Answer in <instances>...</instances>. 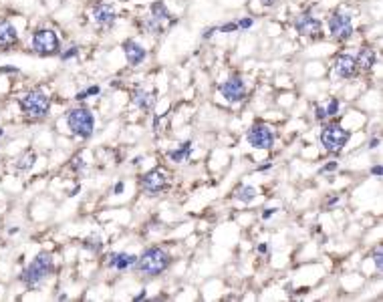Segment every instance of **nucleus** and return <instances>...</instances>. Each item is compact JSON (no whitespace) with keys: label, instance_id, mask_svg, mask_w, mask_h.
I'll use <instances>...</instances> for the list:
<instances>
[{"label":"nucleus","instance_id":"obj_20","mask_svg":"<svg viewBox=\"0 0 383 302\" xmlns=\"http://www.w3.org/2000/svg\"><path fill=\"white\" fill-rule=\"evenodd\" d=\"M149 14H151L153 20H158V22H162V24L172 20V14H170L168 6L164 4V0H158V2H153V4L149 6ZM172 22H174V20H172Z\"/></svg>","mask_w":383,"mask_h":302},{"label":"nucleus","instance_id":"obj_3","mask_svg":"<svg viewBox=\"0 0 383 302\" xmlns=\"http://www.w3.org/2000/svg\"><path fill=\"white\" fill-rule=\"evenodd\" d=\"M19 107L25 113V117L33 121H41L51 111V97L43 89H31L19 99Z\"/></svg>","mask_w":383,"mask_h":302},{"label":"nucleus","instance_id":"obj_42","mask_svg":"<svg viewBox=\"0 0 383 302\" xmlns=\"http://www.w3.org/2000/svg\"><path fill=\"white\" fill-rule=\"evenodd\" d=\"M339 200H341V198H339V196H335V198H331V200H327V206L331 208V206H335V204H337Z\"/></svg>","mask_w":383,"mask_h":302},{"label":"nucleus","instance_id":"obj_26","mask_svg":"<svg viewBox=\"0 0 383 302\" xmlns=\"http://www.w3.org/2000/svg\"><path fill=\"white\" fill-rule=\"evenodd\" d=\"M240 28H238V22L236 20H230V22H224V24H220L218 26V32H238Z\"/></svg>","mask_w":383,"mask_h":302},{"label":"nucleus","instance_id":"obj_17","mask_svg":"<svg viewBox=\"0 0 383 302\" xmlns=\"http://www.w3.org/2000/svg\"><path fill=\"white\" fill-rule=\"evenodd\" d=\"M156 95H153L151 91H147V89H133V93H131V103L137 107V109H141V111H145V113H149V111H153V107H156Z\"/></svg>","mask_w":383,"mask_h":302},{"label":"nucleus","instance_id":"obj_43","mask_svg":"<svg viewBox=\"0 0 383 302\" xmlns=\"http://www.w3.org/2000/svg\"><path fill=\"white\" fill-rule=\"evenodd\" d=\"M143 296H145V292H139V294H137V296H135V298H133V300H141V298H143Z\"/></svg>","mask_w":383,"mask_h":302},{"label":"nucleus","instance_id":"obj_41","mask_svg":"<svg viewBox=\"0 0 383 302\" xmlns=\"http://www.w3.org/2000/svg\"><path fill=\"white\" fill-rule=\"evenodd\" d=\"M274 212H276V210H274V208H268V210H266V212H264V214H262V218H264V220H268V218H270V216H272V214H274Z\"/></svg>","mask_w":383,"mask_h":302},{"label":"nucleus","instance_id":"obj_29","mask_svg":"<svg viewBox=\"0 0 383 302\" xmlns=\"http://www.w3.org/2000/svg\"><path fill=\"white\" fill-rule=\"evenodd\" d=\"M236 22H238V28H240V30H248V28H252V24H254V20H252L250 16H246V18H238Z\"/></svg>","mask_w":383,"mask_h":302},{"label":"nucleus","instance_id":"obj_44","mask_svg":"<svg viewBox=\"0 0 383 302\" xmlns=\"http://www.w3.org/2000/svg\"><path fill=\"white\" fill-rule=\"evenodd\" d=\"M5 133H7V131H5V127H0V137H5Z\"/></svg>","mask_w":383,"mask_h":302},{"label":"nucleus","instance_id":"obj_6","mask_svg":"<svg viewBox=\"0 0 383 302\" xmlns=\"http://www.w3.org/2000/svg\"><path fill=\"white\" fill-rule=\"evenodd\" d=\"M31 48L39 56H55L61 52V38L53 28H39L31 34Z\"/></svg>","mask_w":383,"mask_h":302},{"label":"nucleus","instance_id":"obj_14","mask_svg":"<svg viewBox=\"0 0 383 302\" xmlns=\"http://www.w3.org/2000/svg\"><path fill=\"white\" fill-rule=\"evenodd\" d=\"M333 68H335V74H337L339 79H353L355 74H357V70H359L357 62H355V56L347 54V52H343V54H339L335 58Z\"/></svg>","mask_w":383,"mask_h":302},{"label":"nucleus","instance_id":"obj_32","mask_svg":"<svg viewBox=\"0 0 383 302\" xmlns=\"http://www.w3.org/2000/svg\"><path fill=\"white\" fill-rule=\"evenodd\" d=\"M260 4L266 6V8H274V6L280 4V0H260Z\"/></svg>","mask_w":383,"mask_h":302},{"label":"nucleus","instance_id":"obj_8","mask_svg":"<svg viewBox=\"0 0 383 302\" xmlns=\"http://www.w3.org/2000/svg\"><path fill=\"white\" fill-rule=\"evenodd\" d=\"M218 91H220V95H222L228 103H240V101H244V97H246V93H248L246 83H244L242 77H228L226 81L220 83Z\"/></svg>","mask_w":383,"mask_h":302},{"label":"nucleus","instance_id":"obj_13","mask_svg":"<svg viewBox=\"0 0 383 302\" xmlns=\"http://www.w3.org/2000/svg\"><path fill=\"white\" fill-rule=\"evenodd\" d=\"M19 40H21V32L15 26V22L9 20V18L0 20V48H3V50H11L13 46L19 44Z\"/></svg>","mask_w":383,"mask_h":302},{"label":"nucleus","instance_id":"obj_9","mask_svg":"<svg viewBox=\"0 0 383 302\" xmlns=\"http://www.w3.org/2000/svg\"><path fill=\"white\" fill-rule=\"evenodd\" d=\"M292 24H294L296 32L300 36H304V38H321L323 36V22L317 16L309 14V12L298 14Z\"/></svg>","mask_w":383,"mask_h":302},{"label":"nucleus","instance_id":"obj_5","mask_svg":"<svg viewBox=\"0 0 383 302\" xmlns=\"http://www.w3.org/2000/svg\"><path fill=\"white\" fill-rule=\"evenodd\" d=\"M351 139V133L341 127L339 123H327L323 125L321 133H319V141H321V147L327 151V154H341L345 149V145L349 143Z\"/></svg>","mask_w":383,"mask_h":302},{"label":"nucleus","instance_id":"obj_22","mask_svg":"<svg viewBox=\"0 0 383 302\" xmlns=\"http://www.w3.org/2000/svg\"><path fill=\"white\" fill-rule=\"evenodd\" d=\"M236 200L242 204H250L252 200H256V190L252 186H242L236 190Z\"/></svg>","mask_w":383,"mask_h":302},{"label":"nucleus","instance_id":"obj_12","mask_svg":"<svg viewBox=\"0 0 383 302\" xmlns=\"http://www.w3.org/2000/svg\"><path fill=\"white\" fill-rule=\"evenodd\" d=\"M91 16H93V22L99 26V28H111L117 20V14H115V8L111 4H105V2H99L93 6L91 10Z\"/></svg>","mask_w":383,"mask_h":302},{"label":"nucleus","instance_id":"obj_31","mask_svg":"<svg viewBox=\"0 0 383 302\" xmlns=\"http://www.w3.org/2000/svg\"><path fill=\"white\" fill-rule=\"evenodd\" d=\"M315 117H317V121H325V119H327V111H325L323 105H317V109H315Z\"/></svg>","mask_w":383,"mask_h":302},{"label":"nucleus","instance_id":"obj_40","mask_svg":"<svg viewBox=\"0 0 383 302\" xmlns=\"http://www.w3.org/2000/svg\"><path fill=\"white\" fill-rule=\"evenodd\" d=\"M377 147H379V137H375V139L369 141V149H377Z\"/></svg>","mask_w":383,"mask_h":302},{"label":"nucleus","instance_id":"obj_23","mask_svg":"<svg viewBox=\"0 0 383 302\" xmlns=\"http://www.w3.org/2000/svg\"><path fill=\"white\" fill-rule=\"evenodd\" d=\"M83 248H85V250H91V252H99V250L103 248L101 236H97V234H93V236H87V238L83 240Z\"/></svg>","mask_w":383,"mask_h":302},{"label":"nucleus","instance_id":"obj_18","mask_svg":"<svg viewBox=\"0 0 383 302\" xmlns=\"http://www.w3.org/2000/svg\"><path fill=\"white\" fill-rule=\"evenodd\" d=\"M355 62H357V68H361V70H371V68L375 66V62H377V52H375L371 46H363V48L357 52Z\"/></svg>","mask_w":383,"mask_h":302},{"label":"nucleus","instance_id":"obj_33","mask_svg":"<svg viewBox=\"0 0 383 302\" xmlns=\"http://www.w3.org/2000/svg\"><path fill=\"white\" fill-rule=\"evenodd\" d=\"M85 91H87L89 97H93V95H99V93H101V87H99V85H91V87L85 89Z\"/></svg>","mask_w":383,"mask_h":302},{"label":"nucleus","instance_id":"obj_10","mask_svg":"<svg viewBox=\"0 0 383 302\" xmlns=\"http://www.w3.org/2000/svg\"><path fill=\"white\" fill-rule=\"evenodd\" d=\"M246 139L254 149H270L274 145V133L266 123H254L248 129Z\"/></svg>","mask_w":383,"mask_h":302},{"label":"nucleus","instance_id":"obj_35","mask_svg":"<svg viewBox=\"0 0 383 302\" xmlns=\"http://www.w3.org/2000/svg\"><path fill=\"white\" fill-rule=\"evenodd\" d=\"M87 97H89V95H87V91H79V93L75 95V99H77V101H85Z\"/></svg>","mask_w":383,"mask_h":302},{"label":"nucleus","instance_id":"obj_19","mask_svg":"<svg viewBox=\"0 0 383 302\" xmlns=\"http://www.w3.org/2000/svg\"><path fill=\"white\" fill-rule=\"evenodd\" d=\"M35 164H37V151L27 149V151H23V154L17 158L15 168H17V172H31L35 168Z\"/></svg>","mask_w":383,"mask_h":302},{"label":"nucleus","instance_id":"obj_25","mask_svg":"<svg viewBox=\"0 0 383 302\" xmlns=\"http://www.w3.org/2000/svg\"><path fill=\"white\" fill-rule=\"evenodd\" d=\"M373 262H375L377 272H381V270H383V254H381V244H377V246H375V250H373Z\"/></svg>","mask_w":383,"mask_h":302},{"label":"nucleus","instance_id":"obj_27","mask_svg":"<svg viewBox=\"0 0 383 302\" xmlns=\"http://www.w3.org/2000/svg\"><path fill=\"white\" fill-rule=\"evenodd\" d=\"M339 99H331L327 105H325V111H327V117H335L339 113Z\"/></svg>","mask_w":383,"mask_h":302},{"label":"nucleus","instance_id":"obj_30","mask_svg":"<svg viewBox=\"0 0 383 302\" xmlns=\"http://www.w3.org/2000/svg\"><path fill=\"white\" fill-rule=\"evenodd\" d=\"M216 32H218V26H208V28H204V32H202V38H204V40H210Z\"/></svg>","mask_w":383,"mask_h":302},{"label":"nucleus","instance_id":"obj_37","mask_svg":"<svg viewBox=\"0 0 383 302\" xmlns=\"http://www.w3.org/2000/svg\"><path fill=\"white\" fill-rule=\"evenodd\" d=\"M123 190H125V184H123V182H119V184L113 188V194H123Z\"/></svg>","mask_w":383,"mask_h":302},{"label":"nucleus","instance_id":"obj_24","mask_svg":"<svg viewBox=\"0 0 383 302\" xmlns=\"http://www.w3.org/2000/svg\"><path fill=\"white\" fill-rule=\"evenodd\" d=\"M79 54V46L77 44H73V46H69V48H61V52H59V56H61V60H69V58H73V56H77Z\"/></svg>","mask_w":383,"mask_h":302},{"label":"nucleus","instance_id":"obj_4","mask_svg":"<svg viewBox=\"0 0 383 302\" xmlns=\"http://www.w3.org/2000/svg\"><path fill=\"white\" fill-rule=\"evenodd\" d=\"M67 127L71 129V133L79 139H89L95 133V117L91 113V109L87 107H75L67 113Z\"/></svg>","mask_w":383,"mask_h":302},{"label":"nucleus","instance_id":"obj_39","mask_svg":"<svg viewBox=\"0 0 383 302\" xmlns=\"http://www.w3.org/2000/svg\"><path fill=\"white\" fill-rule=\"evenodd\" d=\"M256 252H258V254H266V252H268V246H266V244H258V246H256Z\"/></svg>","mask_w":383,"mask_h":302},{"label":"nucleus","instance_id":"obj_15","mask_svg":"<svg viewBox=\"0 0 383 302\" xmlns=\"http://www.w3.org/2000/svg\"><path fill=\"white\" fill-rule=\"evenodd\" d=\"M135 262H137V256H133L129 252H113L107 256V266L117 272H125L129 268H133Z\"/></svg>","mask_w":383,"mask_h":302},{"label":"nucleus","instance_id":"obj_7","mask_svg":"<svg viewBox=\"0 0 383 302\" xmlns=\"http://www.w3.org/2000/svg\"><path fill=\"white\" fill-rule=\"evenodd\" d=\"M327 28L335 40H347L353 36V16L347 12H335L329 16Z\"/></svg>","mask_w":383,"mask_h":302},{"label":"nucleus","instance_id":"obj_36","mask_svg":"<svg viewBox=\"0 0 383 302\" xmlns=\"http://www.w3.org/2000/svg\"><path fill=\"white\" fill-rule=\"evenodd\" d=\"M333 170H337V162H331V164H327L321 172H333Z\"/></svg>","mask_w":383,"mask_h":302},{"label":"nucleus","instance_id":"obj_16","mask_svg":"<svg viewBox=\"0 0 383 302\" xmlns=\"http://www.w3.org/2000/svg\"><path fill=\"white\" fill-rule=\"evenodd\" d=\"M123 54H125V58H127V62L131 64V66H137V64H141L143 60H145V56H147V50L137 42V40H125L123 42Z\"/></svg>","mask_w":383,"mask_h":302},{"label":"nucleus","instance_id":"obj_21","mask_svg":"<svg viewBox=\"0 0 383 302\" xmlns=\"http://www.w3.org/2000/svg\"><path fill=\"white\" fill-rule=\"evenodd\" d=\"M190 154H192V141H184L180 147L168 151V158L172 162H176V164H182V162H186L190 158Z\"/></svg>","mask_w":383,"mask_h":302},{"label":"nucleus","instance_id":"obj_1","mask_svg":"<svg viewBox=\"0 0 383 302\" xmlns=\"http://www.w3.org/2000/svg\"><path fill=\"white\" fill-rule=\"evenodd\" d=\"M172 264V256L164 250V248H158V246H151L147 248L141 256H137V262H135V270L141 274V276H147V278H156L160 274H164Z\"/></svg>","mask_w":383,"mask_h":302},{"label":"nucleus","instance_id":"obj_2","mask_svg":"<svg viewBox=\"0 0 383 302\" xmlns=\"http://www.w3.org/2000/svg\"><path fill=\"white\" fill-rule=\"evenodd\" d=\"M53 270H55V262H53V256L49 254V252H41L23 272H21V282L29 288V290H37V288H41L45 282H47V278L53 274Z\"/></svg>","mask_w":383,"mask_h":302},{"label":"nucleus","instance_id":"obj_28","mask_svg":"<svg viewBox=\"0 0 383 302\" xmlns=\"http://www.w3.org/2000/svg\"><path fill=\"white\" fill-rule=\"evenodd\" d=\"M71 168H73L75 172H83V170L87 168V164L83 162V158H81V156H77V158H73V162H71Z\"/></svg>","mask_w":383,"mask_h":302},{"label":"nucleus","instance_id":"obj_34","mask_svg":"<svg viewBox=\"0 0 383 302\" xmlns=\"http://www.w3.org/2000/svg\"><path fill=\"white\" fill-rule=\"evenodd\" d=\"M371 174H373L375 178H381V164H375V166L371 168Z\"/></svg>","mask_w":383,"mask_h":302},{"label":"nucleus","instance_id":"obj_38","mask_svg":"<svg viewBox=\"0 0 383 302\" xmlns=\"http://www.w3.org/2000/svg\"><path fill=\"white\" fill-rule=\"evenodd\" d=\"M0 72H19L17 66H0Z\"/></svg>","mask_w":383,"mask_h":302},{"label":"nucleus","instance_id":"obj_11","mask_svg":"<svg viewBox=\"0 0 383 302\" xmlns=\"http://www.w3.org/2000/svg\"><path fill=\"white\" fill-rule=\"evenodd\" d=\"M139 182H141V188H143L147 194L156 196V194H160V192L166 188V184H168V176H166L162 170H151V172L143 174Z\"/></svg>","mask_w":383,"mask_h":302}]
</instances>
